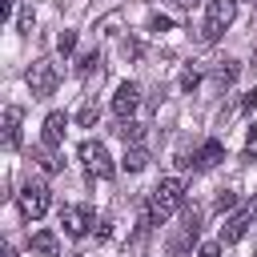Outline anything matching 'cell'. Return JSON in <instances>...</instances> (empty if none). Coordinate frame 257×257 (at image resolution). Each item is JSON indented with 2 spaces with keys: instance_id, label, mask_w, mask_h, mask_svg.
Segmentation results:
<instances>
[{
  "instance_id": "21",
  "label": "cell",
  "mask_w": 257,
  "mask_h": 257,
  "mask_svg": "<svg viewBox=\"0 0 257 257\" xmlns=\"http://www.w3.org/2000/svg\"><path fill=\"white\" fill-rule=\"evenodd\" d=\"M149 28H153V32H169V28H173V20H169V16H161V12H157V16H153V20H149Z\"/></svg>"
},
{
  "instance_id": "27",
  "label": "cell",
  "mask_w": 257,
  "mask_h": 257,
  "mask_svg": "<svg viewBox=\"0 0 257 257\" xmlns=\"http://www.w3.org/2000/svg\"><path fill=\"white\" fill-rule=\"evenodd\" d=\"M177 4H181V8H193V4H201V0H177Z\"/></svg>"
},
{
  "instance_id": "16",
  "label": "cell",
  "mask_w": 257,
  "mask_h": 257,
  "mask_svg": "<svg viewBox=\"0 0 257 257\" xmlns=\"http://www.w3.org/2000/svg\"><path fill=\"white\" fill-rule=\"evenodd\" d=\"M233 76H237V64L233 60H225L217 72H213V80H217V88H225V84H233Z\"/></svg>"
},
{
  "instance_id": "14",
  "label": "cell",
  "mask_w": 257,
  "mask_h": 257,
  "mask_svg": "<svg viewBox=\"0 0 257 257\" xmlns=\"http://www.w3.org/2000/svg\"><path fill=\"white\" fill-rule=\"evenodd\" d=\"M76 120H80V128H92V124L100 120V104H96V100H84L80 112H76Z\"/></svg>"
},
{
  "instance_id": "8",
  "label": "cell",
  "mask_w": 257,
  "mask_h": 257,
  "mask_svg": "<svg viewBox=\"0 0 257 257\" xmlns=\"http://www.w3.org/2000/svg\"><path fill=\"white\" fill-rule=\"evenodd\" d=\"M28 249H32V257H60V241L52 229H36L28 237Z\"/></svg>"
},
{
  "instance_id": "20",
  "label": "cell",
  "mask_w": 257,
  "mask_h": 257,
  "mask_svg": "<svg viewBox=\"0 0 257 257\" xmlns=\"http://www.w3.org/2000/svg\"><path fill=\"white\" fill-rule=\"evenodd\" d=\"M16 28H20V32H32V8H20V16H16Z\"/></svg>"
},
{
  "instance_id": "4",
  "label": "cell",
  "mask_w": 257,
  "mask_h": 257,
  "mask_svg": "<svg viewBox=\"0 0 257 257\" xmlns=\"http://www.w3.org/2000/svg\"><path fill=\"white\" fill-rule=\"evenodd\" d=\"M56 84H60V72H56V64H52V60H36V64L28 68V88H32V96H36V100L52 96V92H56Z\"/></svg>"
},
{
  "instance_id": "13",
  "label": "cell",
  "mask_w": 257,
  "mask_h": 257,
  "mask_svg": "<svg viewBox=\"0 0 257 257\" xmlns=\"http://www.w3.org/2000/svg\"><path fill=\"white\" fill-rule=\"evenodd\" d=\"M145 165H149V153H145L141 145H133V149L124 153V161H120V169H124V173H141Z\"/></svg>"
},
{
  "instance_id": "11",
  "label": "cell",
  "mask_w": 257,
  "mask_h": 257,
  "mask_svg": "<svg viewBox=\"0 0 257 257\" xmlns=\"http://www.w3.org/2000/svg\"><path fill=\"white\" fill-rule=\"evenodd\" d=\"M20 116H24V112H20L16 104L4 108V149H16V145H20Z\"/></svg>"
},
{
  "instance_id": "3",
  "label": "cell",
  "mask_w": 257,
  "mask_h": 257,
  "mask_svg": "<svg viewBox=\"0 0 257 257\" xmlns=\"http://www.w3.org/2000/svg\"><path fill=\"white\" fill-rule=\"evenodd\" d=\"M48 205H52V189L44 185V181H24L20 185V209H24V217H44L48 213Z\"/></svg>"
},
{
  "instance_id": "22",
  "label": "cell",
  "mask_w": 257,
  "mask_h": 257,
  "mask_svg": "<svg viewBox=\"0 0 257 257\" xmlns=\"http://www.w3.org/2000/svg\"><path fill=\"white\" fill-rule=\"evenodd\" d=\"M237 205V193H229V189H221V197H217V209L225 213V209H233Z\"/></svg>"
},
{
  "instance_id": "10",
  "label": "cell",
  "mask_w": 257,
  "mask_h": 257,
  "mask_svg": "<svg viewBox=\"0 0 257 257\" xmlns=\"http://www.w3.org/2000/svg\"><path fill=\"white\" fill-rule=\"evenodd\" d=\"M225 161V145L221 141H205L197 153H193V165L197 169H213V165H221Z\"/></svg>"
},
{
  "instance_id": "19",
  "label": "cell",
  "mask_w": 257,
  "mask_h": 257,
  "mask_svg": "<svg viewBox=\"0 0 257 257\" xmlns=\"http://www.w3.org/2000/svg\"><path fill=\"white\" fill-rule=\"evenodd\" d=\"M197 84H201V72H197V68H193V64H189V68H185V72H181V88H185V92H193V88H197Z\"/></svg>"
},
{
  "instance_id": "6",
  "label": "cell",
  "mask_w": 257,
  "mask_h": 257,
  "mask_svg": "<svg viewBox=\"0 0 257 257\" xmlns=\"http://www.w3.org/2000/svg\"><path fill=\"white\" fill-rule=\"evenodd\" d=\"M60 225H64L68 237H84L88 225H92V213L80 209V205H64V209H60Z\"/></svg>"
},
{
  "instance_id": "17",
  "label": "cell",
  "mask_w": 257,
  "mask_h": 257,
  "mask_svg": "<svg viewBox=\"0 0 257 257\" xmlns=\"http://www.w3.org/2000/svg\"><path fill=\"white\" fill-rule=\"evenodd\" d=\"M116 137H120L124 145H128V141L137 145V141H141V124H137V120H120V128H116Z\"/></svg>"
},
{
  "instance_id": "26",
  "label": "cell",
  "mask_w": 257,
  "mask_h": 257,
  "mask_svg": "<svg viewBox=\"0 0 257 257\" xmlns=\"http://www.w3.org/2000/svg\"><path fill=\"white\" fill-rule=\"evenodd\" d=\"M249 221L257 225V197H253V205H249Z\"/></svg>"
},
{
  "instance_id": "18",
  "label": "cell",
  "mask_w": 257,
  "mask_h": 257,
  "mask_svg": "<svg viewBox=\"0 0 257 257\" xmlns=\"http://www.w3.org/2000/svg\"><path fill=\"white\" fill-rule=\"evenodd\" d=\"M56 48H60V52H64V56H68V52H72V48H76V32H72V28H64V32H60V36H56Z\"/></svg>"
},
{
  "instance_id": "1",
  "label": "cell",
  "mask_w": 257,
  "mask_h": 257,
  "mask_svg": "<svg viewBox=\"0 0 257 257\" xmlns=\"http://www.w3.org/2000/svg\"><path fill=\"white\" fill-rule=\"evenodd\" d=\"M181 205H185V185H181L177 177L161 181V185L153 189V197H149V209H145V225H165V221L173 217V209H181Z\"/></svg>"
},
{
  "instance_id": "5",
  "label": "cell",
  "mask_w": 257,
  "mask_h": 257,
  "mask_svg": "<svg viewBox=\"0 0 257 257\" xmlns=\"http://www.w3.org/2000/svg\"><path fill=\"white\" fill-rule=\"evenodd\" d=\"M80 161H84V169L96 173V177H112V173H116V165H112V157H108V149H104L100 141H84V145H80Z\"/></svg>"
},
{
  "instance_id": "2",
  "label": "cell",
  "mask_w": 257,
  "mask_h": 257,
  "mask_svg": "<svg viewBox=\"0 0 257 257\" xmlns=\"http://www.w3.org/2000/svg\"><path fill=\"white\" fill-rule=\"evenodd\" d=\"M233 16H237V0H209V12H205V28H201L205 44H217V40L225 36V28L233 24Z\"/></svg>"
},
{
  "instance_id": "24",
  "label": "cell",
  "mask_w": 257,
  "mask_h": 257,
  "mask_svg": "<svg viewBox=\"0 0 257 257\" xmlns=\"http://www.w3.org/2000/svg\"><path fill=\"white\" fill-rule=\"evenodd\" d=\"M253 108H257V88H253V92H245V96H241V112H253Z\"/></svg>"
},
{
  "instance_id": "7",
  "label": "cell",
  "mask_w": 257,
  "mask_h": 257,
  "mask_svg": "<svg viewBox=\"0 0 257 257\" xmlns=\"http://www.w3.org/2000/svg\"><path fill=\"white\" fill-rule=\"evenodd\" d=\"M137 104H141V88H137L133 80H124V84L116 88V96H112V112H116L120 120H128V116L137 112Z\"/></svg>"
},
{
  "instance_id": "23",
  "label": "cell",
  "mask_w": 257,
  "mask_h": 257,
  "mask_svg": "<svg viewBox=\"0 0 257 257\" xmlns=\"http://www.w3.org/2000/svg\"><path fill=\"white\" fill-rule=\"evenodd\" d=\"M197 257H221V241H205V245L197 249Z\"/></svg>"
},
{
  "instance_id": "28",
  "label": "cell",
  "mask_w": 257,
  "mask_h": 257,
  "mask_svg": "<svg viewBox=\"0 0 257 257\" xmlns=\"http://www.w3.org/2000/svg\"><path fill=\"white\" fill-rule=\"evenodd\" d=\"M4 257H16V253H12V249H4Z\"/></svg>"
},
{
  "instance_id": "15",
  "label": "cell",
  "mask_w": 257,
  "mask_h": 257,
  "mask_svg": "<svg viewBox=\"0 0 257 257\" xmlns=\"http://www.w3.org/2000/svg\"><path fill=\"white\" fill-rule=\"evenodd\" d=\"M36 161H40V169H44V173H60V165H64L52 149H36Z\"/></svg>"
},
{
  "instance_id": "9",
  "label": "cell",
  "mask_w": 257,
  "mask_h": 257,
  "mask_svg": "<svg viewBox=\"0 0 257 257\" xmlns=\"http://www.w3.org/2000/svg\"><path fill=\"white\" fill-rule=\"evenodd\" d=\"M64 128H68V116L64 112H48L44 116V133H40L44 137V149H56L64 141Z\"/></svg>"
},
{
  "instance_id": "12",
  "label": "cell",
  "mask_w": 257,
  "mask_h": 257,
  "mask_svg": "<svg viewBox=\"0 0 257 257\" xmlns=\"http://www.w3.org/2000/svg\"><path fill=\"white\" fill-rule=\"evenodd\" d=\"M249 225H253V221H249V213H237V217H229V221L221 225V245H233V241H241Z\"/></svg>"
},
{
  "instance_id": "25",
  "label": "cell",
  "mask_w": 257,
  "mask_h": 257,
  "mask_svg": "<svg viewBox=\"0 0 257 257\" xmlns=\"http://www.w3.org/2000/svg\"><path fill=\"white\" fill-rule=\"evenodd\" d=\"M96 64H100V56H96V52H88V56H84V60H80V72H92V68H96Z\"/></svg>"
}]
</instances>
